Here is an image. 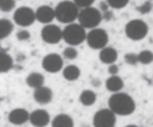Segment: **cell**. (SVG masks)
Instances as JSON below:
<instances>
[{"label": "cell", "instance_id": "obj_1", "mask_svg": "<svg viewBox=\"0 0 153 127\" xmlns=\"http://www.w3.org/2000/svg\"><path fill=\"white\" fill-rule=\"evenodd\" d=\"M110 109L115 114L128 115L135 111V105L132 97L124 93H117L111 96L108 100Z\"/></svg>", "mask_w": 153, "mask_h": 127}, {"label": "cell", "instance_id": "obj_2", "mask_svg": "<svg viewBox=\"0 0 153 127\" xmlns=\"http://www.w3.org/2000/svg\"><path fill=\"white\" fill-rule=\"evenodd\" d=\"M54 9L55 18L62 23L70 24L77 19L79 8L73 1L65 0L59 3Z\"/></svg>", "mask_w": 153, "mask_h": 127}, {"label": "cell", "instance_id": "obj_3", "mask_svg": "<svg viewBox=\"0 0 153 127\" xmlns=\"http://www.w3.org/2000/svg\"><path fill=\"white\" fill-rule=\"evenodd\" d=\"M86 35L85 28L79 23H70L62 30V39L72 46L82 44L86 40Z\"/></svg>", "mask_w": 153, "mask_h": 127}, {"label": "cell", "instance_id": "obj_4", "mask_svg": "<svg viewBox=\"0 0 153 127\" xmlns=\"http://www.w3.org/2000/svg\"><path fill=\"white\" fill-rule=\"evenodd\" d=\"M79 22L84 28L94 29L101 23L102 15L99 10L92 6L83 8L79 11Z\"/></svg>", "mask_w": 153, "mask_h": 127}, {"label": "cell", "instance_id": "obj_5", "mask_svg": "<svg viewBox=\"0 0 153 127\" xmlns=\"http://www.w3.org/2000/svg\"><path fill=\"white\" fill-rule=\"evenodd\" d=\"M148 27L142 20L135 19L129 21L125 27L126 35L131 40L138 41L143 39L147 35Z\"/></svg>", "mask_w": 153, "mask_h": 127}, {"label": "cell", "instance_id": "obj_6", "mask_svg": "<svg viewBox=\"0 0 153 127\" xmlns=\"http://www.w3.org/2000/svg\"><path fill=\"white\" fill-rule=\"evenodd\" d=\"M14 22L20 27H26L34 23L36 19L35 12L28 6H20L17 8L13 14Z\"/></svg>", "mask_w": 153, "mask_h": 127}, {"label": "cell", "instance_id": "obj_7", "mask_svg": "<svg viewBox=\"0 0 153 127\" xmlns=\"http://www.w3.org/2000/svg\"><path fill=\"white\" fill-rule=\"evenodd\" d=\"M86 40L89 47L98 50L105 47L109 41V37L104 30L95 28L87 34Z\"/></svg>", "mask_w": 153, "mask_h": 127}, {"label": "cell", "instance_id": "obj_8", "mask_svg": "<svg viewBox=\"0 0 153 127\" xmlns=\"http://www.w3.org/2000/svg\"><path fill=\"white\" fill-rule=\"evenodd\" d=\"M41 37L47 44H55L62 39V30L55 24H46L42 29Z\"/></svg>", "mask_w": 153, "mask_h": 127}, {"label": "cell", "instance_id": "obj_9", "mask_svg": "<svg viewBox=\"0 0 153 127\" xmlns=\"http://www.w3.org/2000/svg\"><path fill=\"white\" fill-rule=\"evenodd\" d=\"M115 114L109 109H103L97 112L93 120L96 127H113L116 123Z\"/></svg>", "mask_w": 153, "mask_h": 127}, {"label": "cell", "instance_id": "obj_10", "mask_svg": "<svg viewBox=\"0 0 153 127\" xmlns=\"http://www.w3.org/2000/svg\"><path fill=\"white\" fill-rule=\"evenodd\" d=\"M42 65L47 72L56 73L62 69L63 61L62 57L58 54L51 53L47 55L43 59Z\"/></svg>", "mask_w": 153, "mask_h": 127}, {"label": "cell", "instance_id": "obj_11", "mask_svg": "<svg viewBox=\"0 0 153 127\" xmlns=\"http://www.w3.org/2000/svg\"><path fill=\"white\" fill-rule=\"evenodd\" d=\"M35 12L36 19L42 24H50L55 18L54 9L49 5H41Z\"/></svg>", "mask_w": 153, "mask_h": 127}, {"label": "cell", "instance_id": "obj_12", "mask_svg": "<svg viewBox=\"0 0 153 127\" xmlns=\"http://www.w3.org/2000/svg\"><path fill=\"white\" fill-rule=\"evenodd\" d=\"M29 120L33 126L44 127L50 122V114L45 110L37 109L29 114Z\"/></svg>", "mask_w": 153, "mask_h": 127}, {"label": "cell", "instance_id": "obj_13", "mask_svg": "<svg viewBox=\"0 0 153 127\" xmlns=\"http://www.w3.org/2000/svg\"><path fill=\"white\" fill-rule=\"evenodd\" d=\"M29 114L25 109L16 108L11 111L9 114V120L15 125H22L29 120Z\"/></svg>", "mask_w": 153, "mask_h": 127}, {"label": "cell", "instance_id": "obj_14", "mask_svg": "<svg viewBox=\"0 0 153 127\" xmlns=\"http://www.w3.org/2000/svg\"><path fill=\"white\" fill-rule=\"evenodd\" d=\"M33 96L37 103L41 104H48L52 99V91L49 88L42 86L35 89Z\"/></svg>", "mask_w": 153, "mask_h": 127}, {"label": "cell", "instance_id": "obj_15", "mask_svg": "<svg viewBox=\"0 0 153 127\" xmlns=\"http://www.w3.org/2000/svg\"><path fill=\"white\" fill-rule=\"evenodd\" d=\"M118 58V52L112 47H104L102 49L99 54L100 61L105 64H112Z\"/></svg>", "mask_w": 153, "mask_h": 127}, {"label": "cell", "instance_id": "obj_16", "mask_svg": "<svg viewBox=\"0 0 153 127\" xmlns=\"http://www.w3.org/2000/svg\"><path fill=\"white\" fill-rule=\"evenodd\" d=\"M13 22L6 18H0V40L8 37L14 30Z\"/></svg>", "mask_w": 153, "mask_h": 127}, {"label": "cell", "instance_id": "obj_17", "mask_svg": "<svg viewBox=\"0 0 153 127\" xmlns=\"http://www.w3.org/2000/svg\"><path fill=\"white\" fill-rule=\"evenodd\" d=\"M13 66L12 57L5 51H0V73L7 72Z\"/></svg>", "mask_w": 153, "mask_h": 127}, {"label": "cell", "instance_id": "obj_18", "mask_svg": "<svg viewBox=\"0 0 153 127\" xmlns=\"http://www.w3.org/2000/svg\"><path fill=\"white\" fill-rule=\"evenodd\" d=\"M124 83L120 77L113 75L106 80L105 86L109 91L117 92L123 88Z\"/></svg>", "mask_w": 153, "mask_h": 127}, {"label": "cell", "instance_id": "obj_19", "mask_svg": "<svg viewBox=\"0 0 153 127\" xmlns=\"http://www.w3.org/2000/svg\"><path fill=\"white\" fill-rule=\"evenodd\" d=\"M52 126L53 127H72L74 122L72 118L66 114H59L53 120Z\"/></svg>", "mask_w": 153, "mask_h": 127}, {"label": "cell", "instance_id": "obj_20", "mask_svg": "<svg viewBox=\"0 0 153 127\" xmlns=\"http://www.w3.org/2000/svg\"><path fill=\"white\" fill-rule=\"evenodd\" d=\"M44 77L39 72H32L26 78V83L30 87L35 89L40 87L43 85Z\"/></svg>", "mask_w": 153, "mask_h": 127}, {"label": "cell", "instance_id": "obj_21", "mask_svg": "<svg viewBox=\"0 0 153 127\" xmlns=\"http://www.w3.org/2000/svg\"><path fill=\"white\" fill-rule=\"evenodd\" d=\"M80 75V71L75 65H68L63 71V76L69 81H74L78 79Z\"/></svg>", "mask_w": 153, "mask_h": 127}, {"label": "cell", "instance_id": "obj_22", "mask_svg": "<svg viewBox=\"0 0 153 127\" xmlns=\"http://www.w3.org/2000/svg\"><path fill=\"white\" fill-rule=\"evenodd\" d=\"M96 95L92 90H85L83 91L79 97L81 103L85 106H90L95 103Z\"/></svg>", "mask_w": 153, "mask_h": 127}, {"label": "cell", "instance_id": "obj_23", "mask_svg": "<svg viewBox=\"0 0 153 127\" xmlns=\"http://www.w3.org/2000/svg\"><path fill=\"white\" fill-rule=\"evenodd\" d=\"M153 54L149 50H144L137 55L138 62L142 64H148L151 63L153 61Z\"/></svg>", "mask_w": 153, "mask_h": 127}, {"label": "cell", "instance_id": "obj_24", "mask_svg": "<svg viewBox=\"0 0 153 127\" xmlns=\"http://www.w3.org/2000/svg\"><path fill=\"white\" fill-rule=\"evenodd\" d=\"M16 6L15 0H1L0 1V10L2 12H10L15 9Z\"/></svg>", "mask_w": 153, "mask_h": 127}, {"label": "cell", "instance_id": "obj_25", "mask_svg": "<svg viewBox=\"0 0 153 127\" xmlns=\"http://www.w3.org/2000/svg\"><path fill=\"white\" fill-rule=\"evenodd\" d=\"M107 3L112 8L120 9L124 8L128 3L129 0H107Z\"/></svg>", "mask_w": 153, "mask_h": 127}, {"label": "cell", "instance_id": "obj_26", "mask_svg": "<svg viewBox=\"0 0 153 127\" xmlns=\"http://www.w3.org/2000/svg\"><path fill=\"white\" fill-rule=\"evenodd\" d=\"M64 57L69 60H73L76 58L78 55V52L74 47H67L63 51Z\"/></svg>", "mask_w": 153, "mask_h": 127}, {"label": "cell", "instance_id": "obj_27", "mask_svg": "<svg viewBox=\"0 0 153 127\" xmlns=\"http://www.w3.org/2000/svg\"><path fill=\"white\" fill-rule=\"evenodd\" d=\"M124 61L128 64L135 65L138 62L137 55L134 53L126 54L124 57Z\"/></svg>", "mask_w": 153, "mask_h": 127}, {"label": "cell", "instance_id": "obj_28", "mask_svg": "<svg viewBox=\"0 0 153 127\" xmlns=\"http://www.w3.org/2000/svg\"><path fill=\"white\" fill-rule=\"evenodd\" d=\"M16 37L19 41H26L30 39L31 34L28 30H22L18 31L16 33Z\"/></svg>", "mask_w": 153, "mask_h": 127}, {"label": "cell", "instance_id": "obj_29", "mask_svg": "<svg viewBox=\"0 0 153 127\" xmlns=\"http://www.w3.org/2000/svg\"><path fill=\"white\" fill-rule=\"evenodd\" d=\"M95 0H73L74 3L78 8H83L91 6Z\"/></svg>", "mask_w": 153, "mask_h": 127}, {"label": "cell", "instance_id": "obj_30", "mask_svg": "<svg viewBox=\"0 0 153 127\" xmlns=\"http://www.w3.org/2000/svg\"><path fill=\"white\" fill-rule=\"evenodd\" d=\"M119 71V68L115 64H111L108 68V72L112 75H115Z\"/></svg>", "mask_w": 153, "mask_h": 127}, {"label": "cell", "instance_id": "obj_31", "mask_svg": "<svg viewBox=\"0 0 153 127\" xmlns=\"http://www.w3.org/2000/svg\"><path fill=\"white\" fill-rule=\"evenodd\" d=\"M0 1H1V0H0Z\"/></svg>", "mask_w": 153, "mask_h": 127}]
</instances>
